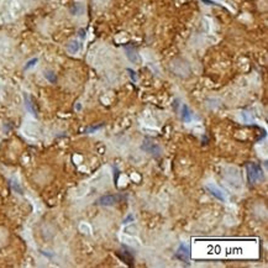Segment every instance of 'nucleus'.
<instances>
[{"label": "nucleus", "mask_w": 268, "mask_h": 268, "mask_svg": "<svg viewBox=\"0 0 268 268\" xmlns=\"http://www.w3.org/2000/svg\"><path fill=\"white\" fill-rule=\"evenodd\" d=\"M246 170H247V178H248L250 184H254L257 181L263 179V172L258 164L252 163V162L247 163Z\"/></svg>", "instance_id": "obj_1"}, {"label": "nucleus", "mask_w": 268, "mask_h": 268, "mask_svg": "<svg viewBox=\"0 0 268 268\" xmlns=\"http://www.w3.org/2000/svg\"><path fill=\"white\" fill-rule=\"evenodd\" d=\"M122 200H125V197L121 194H110V195H103L97 200L98 205L102 206H114L116 204H120Z\"/></svg>", "instance_id": "obj_2"}, {"label": "nucleus", "mask_w": 268, "mask_h": 268, "mask_svg": "<svg viewBox=\"0 0 268 268\" xmlns=\"http://www.w3.org/2000/svg\"><path fill=\"white\" fill-rule=\"evenodd\" d=\"M141 148H142L143 151L151 153V154L154 156V157H159L161 153H162V148L159 147V145L156 143V142H153L152 140H145L143 143H142V146H141Z\"/></svg>", "instance_id": "obj_3"}, {"label": "nucleus", "mask_w": 268, "mask_h": 268, "mask_svg": "<svg viewBox=\"0 0 268 268\" xmlns=\"http://www.w3.org/2000/svg\"><path fill=\"white\" fill-rule=\"evenodd\" d=\"M189 247L186 243H181L179 247H178L177 252H175V258H178L179 261L188 263L189 262Z\"/></svg>", "instance_id": "obj_4"}, {"label": "nucleus", "mask_w": 268, "mask_h": 268, "mask_svg": "<svg viewBox=\"0 0 268 268\" xmlns=\"http://www.w3.org/2000/svg\"><path fill=\"white\" fill-rule=\"evenodd\" d=\"M205 188H206V189L209 190V193H211L216 199H219V200H221V202H225V200H226V197H225L224 192H222L220 188H218L214 183H208Z\"/></svg>", "instance_id": "obj_5"}, {"label": "nucleus", "mask_w": 268, "mask_h": 268, "mask_svg": "<svg viewBox=\"0 0 268 268\" xmlns=\"http://www.w3.org/2000/svg\"><path fill=\"white\" fill-rule=\"evenodd\" d=\"M118 256H119V258L120 259H122L126 264H130V266H132V262H134V257L131 256V253L129 252V251H124V252H119L118 253Z\"/></svg>", "instance_id": "obj_6"}, {"label": "nucleus", "mask_w": 268, "mask_h": 268, "mask_svg": "<svg viewBox=\"0 0 268 268\" xmlns=\"http://www.w3.org/2000/svg\"><path fill=\"white\" fill-rule=\"evenodd\" d=\"M25 103H26V109H27V110H29L34 116H37V110L34 109V105H32L31 100L29 99V97H25Z\"/></svg>", "instance_id": "obj_7"}, {"label": "nucleus", "mask_w": 268, "mask_h": 268, "mask_svg": "<svg viewBox=\"0 0 268 268\" xmlns=\"http://www.w3.org/2000/svg\"><path fill=\"white\" fill-rule=\"evenodd\" d=\"M126 53H127V57H129V59H130L131 62H136V61H137V54H136V51H135L134 48L127 47V48H126Z\"/></svg>", "instance_id": "obj_8"}, {"label": "nucleus", "mask_w": 268, "mask_h": 268, "mask_svg": "<svg viewBox=\"0 0 268 268\" xmlns=\"http://www.w3.org/2000/svg\"><path fill=\"white\" fill-rule=\"evenodd\" d=\"M182 119H183V121H186V122H188V121H190V111H189V109H188V106L187 105H183V111H182Z\"/></svg>", "instance_id": "obj_9"}, {"label": "nucleus", "mask_w": 268, "mask_h": 268, "mask_svg": "<svg viewBox=\"0 0 268 268\" xmlns=\"http://www.w3.org/2000/svg\"><path fill=\"white\" fill-rule=\"evenodd\" d=\"M78 50H79V43H78V41H72V42H69V45H68V51H69L70 53H75V52H78Z\"/></svg>", "instance_id": "obj_10"}, {"label": "nucleus", "mask_w": 268, "mask_h": 268, "mask_svg": "<svg viewBox=\"0 0 268 268\" xmlns=\"http://www.w3.org/2000/svg\"><path fill=\"white\" fill-rule=\"evenodd\" d=\"M45 77L51 82V83H56V80H57V78H56V75H54V73L53 72H51V70H46L45 72Z\"/></svg>", "instance_id": "obj_11"}, {"label": "nucleus", "mask_w": 268, "mask_h": 268, "mask_svg": "<svg viewBox=\"0 0 268 268\" xmlns=\"http://www.w3.org/2000/svg\"><path fill=\"white\" fill-rule=\"evenodd\" d=\"M37 63V58H34V59H31L30 62H27V64L25 66V69H29L30 67H32V66H35Z\"/></svg>", "instance_id": "obj_12"}, {"label": "nucleus", "mask_w": 268, "mask_h": 268, "mask_svg": "<svg viewBox=\"0 0 268 268\" xmlns=\"http://www.w3.org/2000/svg\"><path fill=\"white\" fill-rule=\"evenodd\" d=\"M103 126H104V125L102 124V125H97V126H93V127H89V129L86 130V132H89V134H92L93 131H95V130H99V129H100V127H103Z\"/></svg>", "instance_id": "obj_13"}, {"label": "nucleus", "mask_w": 268, "mask_h": 268, "mask_svg": "<svg viewBox=\"0 0 268 268\" xmlns=\"http://www.w3.org/2000/svg\"><path fill=\"white\" fill-rule=\"evenodd\" d=\"M127 72H129V74H130L131 79H132L134 82H136V75H135V72H134L132 69H127Z\"/></svg>", "instance_id": "obj_14"}]
</instances>
